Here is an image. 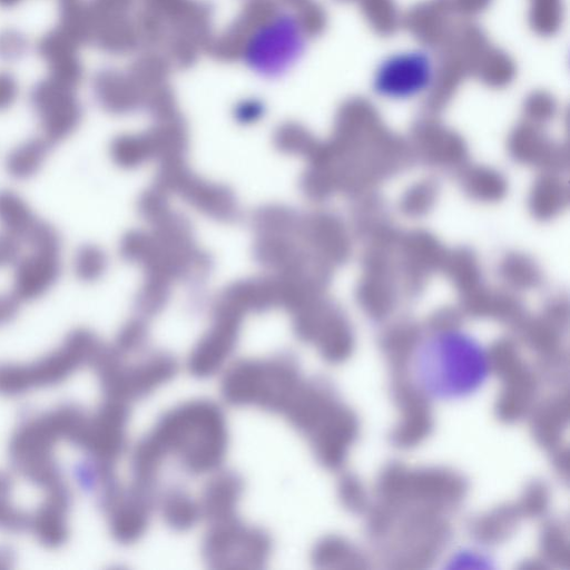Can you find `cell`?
Returning <instances> with one entry per match:
<instances>
[{"label":"cell","instance_id":"6da1fadb","mask_svg":"<svg viewBox=\"0 0 570 570\" xmlns=\"http://www.w3.org/2000/svg\"><path fill=\"white\" fill-rule=\"evenodd\" d=\"M491 372L490 355L471 333L440 327L417 343L412 373L420 391L432 400L456 401L480 391Z\"/></svg>","mask_w":570,"mask_h":570},{"label":"cell","instance_id":"7a4b0ae2","mask_svg":"<svg viewBox=\"0 0 570 570\" xmlns=\"http://www.w3.org/2000/svg\"><path fill=\"white\" fill-rule=\"evenodd\" d=\"M148 436L165 458L175 455L191 474L215 471L225 458L228 443L222 410L204 400L187 402L167 412Z\"/></svg>","mask_w":570,"mask_h":570},{"label":"cell","instance_id":"3957f363","mask_svg":"<svg viewBox=\"0 0 570 570\" xmlns=\"http://www.w3.org/2000/svg\"><path fill=\"white\" fill-rule=\"evenodd\" d=\"M269 552V537L234 517L213 522L203 542L204 558L214 568H259Z\"/></svg>","mask_w":570,"mask_h":570},{"label":"cell","instance_id":"277c9868","mask_svg":"<svg viewBox=\"0 0 570 570\" xmlns=\"http://www.w3.org/2000/svg\"><path fill=\"white\" fill-rule=\"evenodd\" d=\"M434 79L432 57L421 49H411L384 58L374 71L372 87L381 98L407 100L424 94Z\"/></svg>","mask_w":570,"mask_h":570},{"label":"cell","instance_id":"5b68a950","mask_svg":"<svg viewBox=\"0 0 570 570\" xmlns=\"http://www.w3.org/2000/svg\"><path fill=\"white\" fill-rule=\"evenodd\" d=\"M75 90L47 77L30 91V105L39 120L42 137L51 145L69 137L81 121L82 110Z\"/></svg>","mask_w":570,"mask_h":570},{"label":"cell","instance_id":"8992f818","mask_svg":"<svg viewBox=\"0 0 570 570\" xmlns=\"http://www.w3.org/2000/svg\"><path fill=\"white\" fill-rule=\"evenodd\" d=\"M62 272L60 254L31 250L14 264L11 294L19 302H29L45 295Z\"/></svg>","mask_w":570,"mask_h":570},{"label":"cell","instance_id":"52a82bcc","mask_svg":"<svg viewBox=\"0 0 570 570\" xmlns=\"http://www.w3.org/2000/svg\"><path fill=\"white\" fill-rule=\"evenodd\" d=\"M79 45L59 27L45 33L37 43V52L53 80L76 89L82 79Z\"/></svg>","mask_w":570,"mask_h":570},{"label":"cell","instance_id":"ba28073f","mask_svg":"<svg viewBox=\"0 0 570 570\" xmlns=\"http://www.w3.org/2000/svg\"><path fill=\"white\" fill-rule=\"evenodd\" d=\"M176 373V362L164 354L151 355L120 374V391L131 397L145 396Z\"/></svg>","mask_w":570,"mask_h":570},{"label":"cell","instance_id":"9c48e42d","mask_svg":"<svg viewBox=\"0 0 570 570\" xmlns=\"http://www.w3.org/2000/svg\"><path fill=\"white\" fill-rule=\"evenodd\" d=\"M243 493L240 478L232 472H220L205 487L199 502L202 515L212 522L234 517Z\"/></svg>","mask_w":570,"mask_h":570},{"label":"cell","instance_id":"30bf717a","mask_svg":"<svg viewBox=\"0 0 570 570\" xmlns=\"http://www.w3.org/2000/svg\"><path fill=\"white\" fill-rule=\"evenodd\" d=\"M116 513L115 532L125 542L139 539L149 522L150 501L147 488L138 485Z\"/></svg>","mask_w":570,"mask_h":570},{"label":"cell","instance_id":"8fae6325","mask_svg":"<svg viewBox=\"0 0 570 570\" xmlns=\"http://www.w3.org/2000/svg\"><path fill=\"white\" fill-rule=\"evenodd\" d=\"M51 144L43 137L30 138L12 148L6 158V170L10 177L23 180L41 168Z\"/></svg>","mask_w":570,"mask_h":570},{"label":"cell","instance_id":"7c38bea8","mask_svg":"<svg viewBox=\"0 0 570 570\" xmlns=\"http://www.w3.org/2000/svg\"><path fill=\"white\" fill-rule=\"evenodd\" d=\"M96 14L83 0H59V28L79 46L92 40Z\"/></svg>","mask_w":570,"mask_h":570},{"label":"cell","instance_id":"4fadbf2b","mask_svg":"<svg viewBox=\"0 0 570 570\" xmlns=\"http://www.w3.org/2000/svg\"><path fill=\"white\" fill-rule=\"evenodd\" d=\"M38 218L27 202L11 189H0V225L2 232L21 243Z\"/></svg>","mask_w":570,"mask_h":570},{"label":"cell","instance_id":"5bb4252c","mask_svg":"<svg viewBox=\"0 0 570 570\" xmlns=\"http://www.w3.org/2000/svg\"><path fill=\"white\" fill-rule=\"evenodd\" d=\"M161 514L166 523L176 530L193 527L202 515L199 502L187 492L173 489L161 500Z\"/></svg>","mask_w":570,"mask_h":570},{"label":"cell","instance_id":"9a60e30c","mask_svg":"<svg viewBox=\"0 0 570 570\" xmlns=\"http://www.w3.org/2000/svg\"><path fill=\"white\" fill-rule=\"evenodd\" d=\"M105 267V254L97 246L82 245L77 249L73 257V272L80 281H96L102 274Z\"/></svg>","mask_w":570,"mask_h":570},{"label":"cell","instance_id":"2e32d148","mask_svg":"<svg viewBox=\"0 0 570 570\" xmlns=\"http://www.w3.org/2000/svg\"><path fill=\"white\" fill-rule=\"evenodd\" d=\"M31 250L60 254L61 237L58 230L49 223L38 219L23 239Z\"/></svg>","mask_w":570,"mask_h":570},{"label":"cell","instance_id":"e0dca14e","mask_svg":"<svg viewBox=\"0 0 570 570\" xmlns=\"http://www.w3.org/2000/svg\"><path fill=\"white\" fill-rule=\"evenodd\" d=\"M29 42L26 36L16 29L0 31V59L3 61H16L21 59L28 51Z\"/></svg>","mask_w":570,"mask_h":570},{"label":"cell","instance_id":"ac0fdd59","mask_svg":"<svg viewBox=\"0 0 570 570\" xmlns=\"http://www.w3.org/2000/svg\"><path fill=\"white\" fill-rule=\"evenodd\" d=\"M21 242L16 237L0 233V267L14 265L21 257Z\"/></svg>","mask_w":570,"mask_h":570},{"label":"cell","instance_id":"d6986e66","mask_svg":"<svg viewBox=\"0 0 570 570\" xmlns=\"http://www.w3.org/2000/svg\"><path fill=\"white\" fill-rule=\"evenodd\" d=\"M16 78L6 71H0V111L10 108L18 97Z\"/></svg>","mask_w":570,"mask_h":570},{"label":"cell","instance_id":"ffe728a7","mask_svg":"<svg viewBox=\"0 0 570 570\" xmlns=\"http://www.w3.org/2000/svg\"><path fill=\"white\" fill-rule=\"evenodd\" d=\"M19 301L10 294L0 295V323L11 320L18 312Z\"/></svg>","mask_w":570,"mask_h":570},{"label":"cell","instance_id":"44dd1931","mask_svg":"<svg viewBox=\"0 0 570 570\" xmlns=\"http://www.w3.org/2000/svg\"><path fill=\"white\" fill-rule=\"evenodd\" d=\"M22 0H0V7L12 8L19 4Z\"/></svg>","mask_w":570,"mask_h":570}]
</instances>
